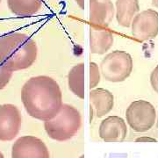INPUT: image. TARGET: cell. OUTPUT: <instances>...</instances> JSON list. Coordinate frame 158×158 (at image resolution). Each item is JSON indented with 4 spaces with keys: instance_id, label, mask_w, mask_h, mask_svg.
I'll return each mask as SVG.
<instances>
[{
    "instance_id": "obj_24",
    "label": "cell",
    "mask_w": 158,
    "mask_h": 158,
    "mask_svg": "<svg viewBox=\"0 0 158 158\" xmlns=\"http://www.w3.org/2000/svg\"><path fill=\"white\" fill-rule=\"evenodd\" d=\"M0 5H1V0H0Z\"/></svg>"
},
{
    "instance_id": "obj_16",
    "label": "cell",
    "mask_w": 158,
    "mask_h": 158,
    "mask_svg": "<svg viewBox=\"0 0 158 158\" xmlns=\"http://www.w3.org/2000/svg\"><path fill=\"white\" fill-rule=\"evenodd\" d=\"M101 79V72L100 69L96 62H91L90 63V80H89V86L90 89H94L100 83Z\"/></svg>"
},
{
    "instance_id": "obj_2",
    "label": "cell",
    "mask_w": 158,
    "mask_h": 158,
    "mask_svg": "<svg viewBox=\"0 0 158 158\" xmlns=\"http://www.w3.org/2000/svg\"><path fill=\"white\" fill-rule=\"evenodd\" d=\"M37 56V44L28 35L11 33L0 37V64L12 72L30 68Z\"/></svg>"
},
{
    "instance_id": "obj_6",
    "label": "cell",
    "mask_w": 158,
    "mask_h": 158,
    "mask_svg": "<svg viewBox=\"0 0 158 158\" xmlns=\"http://www.w3.org/2000/svg\"><path fill=\"white\" fill-rule=\"evenodd\" d=\"M132 35L141 41L154 39L158 34V12L152 9L139 12L134 19Z\"/></svg>"
},
{
    "instance_id": "obj_11",
    "label": "cell",
    "mask_w": 158,
    "mask_h": 158,
    "mask_svg": "<svg viewBox=\"0 0 158 158\" xmlns=\"http://www.w3.org/2000/svg\"><path fill=\"white\" fill-rule=\"evenodd\" d=\"M114 37L112 32L101 27H90V50L94 55H104L111 49Z\"/></svg>"
},
{
    "instance_id": "obj_22",
    "label": "cell",
    "mask_w": 158,
    "mask_h": 158,
    "mask_svg": "<svg viewBox=\"0 0 158 158\" xmlns=\"http://www.w3.org/2000/svg\"><path fill=\"white\" fill-rule=\"evenodd\" d=\"M156 126H157V127H158V113H157V120H156Z\"/></svg>"
},
{
    "instance_id": "obj_5",
    "label": "cell",
    "mask_w": 158,
    "mask_h": 158,
    "mask_svg": "<svg viewBox=\"0 0 158 158\" xmlns=\"http://www.w3.org/2000/svg\"><path fill=\"white\" fill-rule=\"evenodd\" d=\"M126 118L130 127L143 133L151 129L156 121V112L151 103L146 100L132 102L126 111Z\"/></svg>"
},
{
    "instance_id": "obj_23",
    "label": "cell",
    "mask_w": 158,
    "mask_h": 158,
    "mask_svg": "<svg viewBox=\"0 0 158 158\" xmlns=\"http://www.w3.org/2000/svg\"><path fill=\"white\" fill-rule=\"evenodd\" d=\"M80 158H84V156H80Z\"/></svg>"
},
{
    "instance_id": "obj_15",
    "label": "cell",
    "mask_w": 158,
    "mask_h": 158,
    "mask_svg": "<svg viewBox=\"0 0 158 158\" xmlns=\"http://www.w3.org/2000/svg\"><path fill=\"white\" fill-rule=\"evenodd\" d=\"M12 13L20 17H31L41 9L43 0H7Z\"/></svg>"
},
{
    "instance_id": "obj_7",
    "label": "cell",
    "mask_w": 158,
    "mask_h": 158,
    "mask_svg": "<svg viewBox=\"0 0 158 158\" xmlns=\"http://www.w3.org/2000/svg\"><path fill=\"white\" fill-rule=\"evenodd\" d=\"M48 148L42 140L33 135L21 136L11 148V158H49Z\"/></svg>"
},
{
    "instance_id": "obj_18",
    "label": "cell",
    "mask_w": 158,
    "mask_h": 158,
    "mask_svg": "<svg viewBox=\"0 0 158 158\" xmlns=\"http://www.w3.org/2000/svg\"><path fill=\"white\" fill-rule=\"evenodd\" d=\"M150 84L153 90L158 94V65L153 69L150 75Z\"/></svg>"
},
{
    "instance_id": "obj_8",
    "label": "cell",
    "mask_w": 158,
    "mask_h": 158,
    "mask_svg": "<svg viewBox=\"0 0 158 158\" xmlns=\"http://www.w3.org/2000/svg\"><path fill=\"white\" fill-rule=\"evenodd\" d=\"M22 117L16 106L0 105V141H12L19 132Z\"/></svg>"
},
{
    "instance_id": "obj_1",
    "label": "cell",
    "mask_w": 158,
    "mask_h": 158,
    "mask_svg": "<svg viewBox=\"0 0 158 158\" xmlns=\"http://www.w3.org/2000/svg\"><path fill=\"white\" fill-rule=\"evenodd\" d=\"M21 100L27 113L42 121L55 117L63 105L60 86L48 76L29 78L23 85Z\"/></svg>"
},
{
    "instance_id": "obj_14",
    "label": "cell",
    "mask_w": 158,
    "mask_h": 158,
    "mask_svg": "<svg viewBox=\"0 0 158 158\" xmlns=\"http://www.w3.org/2000/svg\"><path fill=\"white\" fill-rule=\"evenodd\" d=\"M85 63L81 62L73 66L68 74V86L69 90L81 99H84L85 93Z\"/></svg>"
},
{
    "instance_id": "obj_3",
    "label": "cell",
    "mask_w": 158,
    "mask_h": 158,
    "mask_svg": "<svg viewBox=\"0 0 158 158\" xmlns=\"http://www.w3.org/2000/svg\"><path fill=\"white\" fill-rule=\"evenodd\" d=\"M82 126V116L73 106L63 104L57 114L44 121V128L51 139L65 141L72 139Z\"/></svg>"
},
{
    "instance_id": "obj_19",
    "label": "cell",
    "mask_w": 158,
    "mask_h": 158,
    "mask_svg": "<svg viewBox=\"0 0 158 158\" xmlns=\"http://www.w3.org/2000/svg\"><path fill=\"white\" fill-rule=\"evenodd\" d=\"M75 1L81 9H83V10L85 9V0H75Z\"/></svg>"
},
{
    "instance_id": "obj_4",
    "label": "cell",
    "mask_w": 158,
    "mask_h": 158,
    "mask_svg": "<svg viewBox=\"0 0 158 158\" xmlns=\"http://www.w3.org/2000/svg\"><path fill=\"white\" fill-rule=\"evenodd\" d=\"M99 69L103 77L108 82H123L132 73L133 58L126 51H113L104 57Z\"/></svg>"
},
{
    "instance_id": "obj_9",
    "label": "cell",
    "mask_w": 158,
    "mask_h": 158,
    "mask_svg": "<svg viewBox=\"0 0 158 158\" xmlns=\"http://www.w3.org/2000/svg\"><path fill=\"white\" fill-rule=\"evenodd\" d=\"M99 137L107 142L123 141L127 135L125 120L118 116H109L103 119L99 126Z\"/></svg>"
},
{
    "instance_id": "obj_21",
    "label": "cell",
    "mask_w": 158,
    "mask_h": 158,
    "mask_svg": "<svg viewBox=\"0 0 158 158\" xmlns=\"http://www.w3.org/2000/svg\"><path fill=\"white\" fill-rule=\"evenodd\" d=\"M0 158H5V156H4V155L2 154V152L0 151Z\"/></svg>"
},
{
    "instance_id": "obj_17",
    "label": "cell",
    "mask_w": 158,
    "mask_h": 158,
    "mask_svg": "<svg viewBox=\"0 0 158 158\" xmlns=\"http://www.w3.org/2000/svg\"><path fill=\"white\" fill-rule=\"evenodd\" d=\"M12 73L13 72L10 69L0 64V90H3L9 84L12 77Z\"/></svg>"
},
{
    "instance_id": "obj_13",
    "label": "cell",
    "mask_w": 158,
    "mask_h": 158,
    "mask_svg": "<svg viewBox=\"0 0 158 158\" xmlns=\"http://www.w3.org/2000/svg\"><path fill=\"white\" fill-rule=\"evenodd\" d=\"M139 11L140 5L138 0H116L115 17L118 25L123 27H131Z\"/></svg>"
},
{
    "instance_id": "obj_12",
    "label": "cell",
    "mask_w": 158,
    "mask_h": 158,
    "mask_svg": "<svg viewBox=\"0 0 158 158\" xmlns=\"http://www.w3.org/2000/svg\"><path fill=\"white\" fill-rule=\"evenodd\" d=\"M90 100L97 117L101 118L113 110L114 97L111 91L104 88H94L90 92Z\"/></svg>"
},
{
    "instance_id": "obj_20",
    "label": "cell",
    "mask_w": 158,
    "mask_h": 158,
    "mask_svg": "<svg viewBox=\"0 0 158 158\" xmlns=\"http://www.w3.org/2000/svg\"><path fill=\"white\" fill-rule=\"evenodd\" d=\"M152 5L155 7L158 8V0H152Z\"/></svg>"
},
{
    "instance_id": "obj_10",
    "label": "cell",
    "mask_w": 158,
    "mask_h": 158,
    "mask_svg": "<svg viewBox=\"0 0 158 158\" xmlns=\"http://www.w3.org/2000/svg\"><path fill=\"white\" fill-rule=\"evenodd\" d=\"M89 20L96 27H107L115 16L111 0H90Z\"/></svg>"
}]
</instances>
